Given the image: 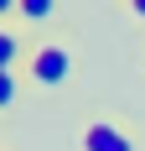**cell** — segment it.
Returning <instances> with one entry per match:
<instances>
[{
    "mask_svg": "<svg viewBox=\"0 0 145 151\" xmlns=\"http://www.w3.org/2000/svg\"><path fill=\"white\" fill-rule=\"evenodd\" d=\"M26 73H31V83H42V89H57L62 78L72 73V52H68V42H42V47H31Z\"/></svg>",
    "mask_w": 145,
    "mask_h": 151,
    "instance_id": "obj_1",
    "label": "cell"
},
{
    "mask_svg": "<svg viewBox=\"0 0 145 151\" xmlns=\"http://www.w3.org/2000/svg\"><path fill=\"white\" fill-rule=\"evenodd\" d=\"M16 94H21V78L0 68V109H11V104H16Z\"/></svg>",
    "mask_w": 145,
    "mask_h": 151,
    "instance_id": "obj_5",
    "label": "cell"
},
{
    "mask_svg": "<svg viewBox=\"0 0 145 151\" xmlns=\"http://www.w3.org/2000/svg\"><path fill=\"white\" fill-rule=\"evenodd\" d=\"M16 63H21V37L5 26V31H0V68H5V73H16Z\"/></svg>",
    "mask_w": 145,
    "mask_h": 151,
    "instance_id": "obj_4",
    "label": "cell"
},
{
    "mask_svg": "<svg viewBox=\"0 0 145 151\" xmlns=\"http://www.w3.org/2000/svg\"><path fill=\"white\" fill-rule=\"evenodd\" d=\"M130 11H135V16H140V21H145V0H135V5H130Z\"/></svg>",
    "mask_w": 145,
    "mask_h": 151,
    "instance_id": "obj_6",
    "label": "cell"
},
{
    "mask_svg": "<svg viewBox=\"0 0 145 151\" xmlns=\"http://www.w3.org/2000/svg\"><path fill=\"white\" fill-rule=\"evenodd\" d=\"M16 16H21V21H52L57 5H52V0H16Z\"/></svg>",
    "mask_w": 145,
    "mask_h": 151,
    "instance_id": "obj_3",
    "label": "cell"
},
{
    "mask_svg": "<svg viewBox=\"0 0 145 151\" xmlns=\"http://www.w3.org/2000/svg\"><path fill=\"white\" fill-rule=\"evenodd\" d=\"M83 151H135V141L114 120H88L83 125Z\"/></svg>",
    "mask_w": 145,
    "mask_h": 151,
    "instance_id": "obj_2",
    "label": "cell"
}]
</instances>
